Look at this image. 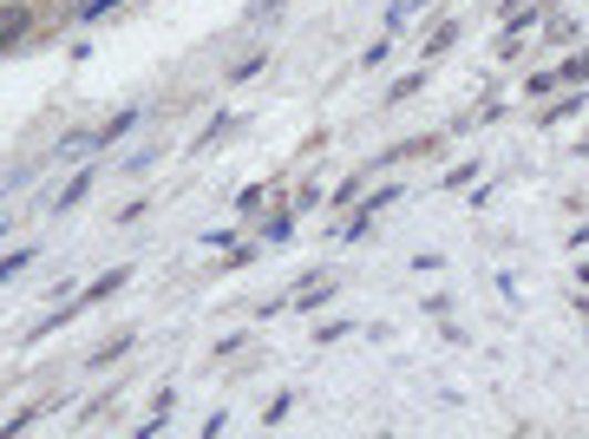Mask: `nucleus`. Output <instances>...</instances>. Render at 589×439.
Segmentation results:
<instances>
[{
	"mask_svg": "<svg viewBox=\"0 0 589 439\" xmlns=\"http://www.w3.org/2000/svg\"><path fill=\"white\" fill-rule=\"evenodd\" d=\"M27 20H33L27 7H0V53H7V47H13V40L27 33Z\"/></svg>",
	"mask_w": 589,
	"mask_h": 439,
	"instance_id": "obj_1",
	"label": "nucleus"
},
{
	"mask_svg": "<svg viewBox=\"0 0 589 439\" xmlns=\"http://www.w3.org/2000/svg\"><path fill=\"white\" fill-rule=\"evenodd\" d=\"M105 7H118V0H85V20H99Z\"/></svg>",
	"mask_w": 589,
	"mask_h": 439,
	"instance_id": "obj_6",
	"label": "nucleus"
},
{
	"mask_svg": "<svg viewBox=\"0 0 589 439\" xmlns=\"http://www.w3.org/2000/svg\"><path fill=\"white\" fill-rule=\"evenodd\" d=\"M112 289H125V269H112V276H99V283L85 289V302H79V308H99V302H105V295H112Z\"/></svg>",
	"mask_w": 589,
	"mask_h": 439,
	"instance_id": "obj_2",
	"label": "nucleus"
},
{
	"mask_svg": "<svg viewBox=\"0 0 589 439\" xmlns=\"http://www.w3.org/2000/svg\"><path fill=\"white\" fill-rule=\"evenodd\" d=\"M132 341H138V335H112V341H105V348H99V355H92L85 367H112L118 355H125V348H132Z\"/></svg>",
	"mask_w": 589,
	"mask_h": 439,
	"instance_id": "obj_4",
	"label": "nucleus"
},
{
	"mask_svg": "<svg viewBox=\"0 0 589 439\" xmlns=\"http://www.w3.org/2000/svg\"><path fill=\"white\" fill-rule=\"evenodd\" d=\"M85 191H92V171H79L73 184H66V197H60L53 211H73V204H85Z\"/></svg>",
	"mask_w": 589,
	"mask_h": 439,
	"instance_id": "obj_5",
	"label": "nucleus"
},
{
	"mask_svg": "<svg viewBox=\"0 0 589 439\" xmlns=\"http://www.w3.org/2000/svg\"><path fill=\"white\" fill-rule=\"evenodd\" d=\"M328 295H334V276H314V283H301L294 308H314V302H328Z\"/></svg>",
	"mask_w": 589,
	"mask_h": 439,
	"instance_id": "obj_3",
	"label": "nucleus"
}]
</instances>
